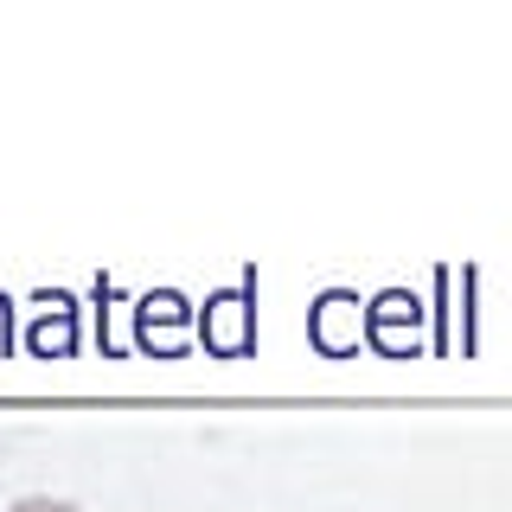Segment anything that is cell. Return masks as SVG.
I'll return each mask as SVG.
<instances>
[{
	"label": "cell",
	"instance_id": "cell-1",
	"mask_svg": "<svg viewBox=\"0 0 512 512\" xmlns=\"http://www.w3.org/2000/svg\"><path fill=\"white\" fill-rule=\"evenodd\" d=\"M7 512H77L71 500H52V493H26V500H13Z\"/></svg>",
	"mask_w": 512,
	"mask_h": 512
}]
</instances>
